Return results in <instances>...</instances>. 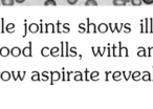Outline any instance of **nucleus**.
<instances>
[{"instance_id":"2","label":"nucleus","mask_w":153,"mask_h":109,"mask_svg":"<svg viewBox=\"0 0 153 109\" xmlns=\"http://www.w3.org/2000/svg\"><path fill=\"white\" fill-rule=\"evenodd\" d=\"M21 53H22V50L17 46L13 47V48L11 49V55L13 57H19L20 55H21Z\"/></svg>"},{"instance_id":"15","label":"nucleus","mask_w":153,"mask_h":109,"mask_svg":"<svg viewBox=\"0 0 153 109\" xmlns=\"http://www.w3.org/2000/svg\"><path fill=\"white\" fill-rule=\"evenodd\" d=\"M60 51V48L59 47H53V48L51 49V55H53V56H58V53Z\"/></svg>"},{"instance_id":"18","label":"nucleus","mask_w":153,"mask_h":109,"mask_svg":"<svg viewBox=\"0 0 153 109\" xmlns=\"http://www.w3.org/2000/svg\"><path fill=\"white\" fill-rule=\"evenodd\" d=\"M30 32H32V33H37V32H38V30H39V27H38V25H37V24H32V25L30 26Z\"/></svg>"},{"instance_id":"3","label":"nucleus","mask_w":153,"mask_h":109,"mask_svg":"<svg viewBox=\"0 0 153 109\" xmlns=\"http://www.w3.org/2000/svg\"><path fill=\"white\" fill-rule=\"evenodd\" d=\"M112 4L114 7H125L127 4L126 0H112Z\"/></svg>"},{"instance_id":"14","label":"nucleus","mask_w":153,"mask_h":109,"mask_svg":"<svg viewBox=\"0 0 153 109\" xmlns=\"http://www.w3.org/2000/svg\"><path fill=\"white\" fill-rule=\"evenodd\" d=\"M120 56L126 57L128 56V49L126 47H121V50H120Z\"/></svg>"},{"instance_id":"10","label":"nucleus","mask_w":153,"mask_h":109,"mask_svg":"<svg viewBox=\"0 0 153 109\" xmlns=\"http://www.w3.org/2000/svg\"><path fill=\"white\" fill-rule=\"evenodd\" d=\"M59 79H60V73H58V71L51 73V80H53V82L58 81Z\"/></svg>"},{"instance_id":"20","label":"nucleus","mask_w":153,"mask_h":109,"mask_svg":"<svg viewBox=\"0 0 153 109\" xmlns=\"http://www.w3.org/2000/svg\"><path fill=\"white\" fill-rule=\"evenodd\" d=\"M32 80H33V81H39V73H37V71H35V73H33Z\"/></svg>"},{"instance_id":"21","label":"nucleus","mask_w":153,"mask_h":109,"mask_svg":"<svg viewBox=\"0 0 153 109\" xmlns=\"http://www.w3.org/2000/svg\"><path fill=\"white\" fill-rule=\"evenodd\" d=\"M123 75H124V78H125V80H129L130 76H131V71H124Z\"/></svg>"},{"instance_id":"28","label":"nucleus","mask_w":153,"mask_h":109,"mask_svg":"<svg viewBox=\"0 0 153 109\" xmlns=\"http://www.w3.org/2000/svg\"><path fill=\"white\" fill-rule=\"evenodd\" d=\"M26 0H15V2L18 3V4H21V3H24Z\"/></svg>"},{"instance_id":"30","label":"nucleus","mask_w":153,"mask_h":109,"mask_svg":"<svg viewBox=\"0 0 153 109\" xmlns=\"http://www.w3.org/2000/svg\"><path fill=\"white\" fill-rule=\"evenodd\" d=\"M126 1H127V3H128V2H130V0H126Z\"/></svg>"},{"instance_id":"22","label":"nucleus","mask_w":153,"mask_h":109,"mask_svg":"<svg viewBox=\"0 0 153 109\" xmlns=\"http://www.w3.org/2000/svg\"><path fill=\"white\" fill-rule=\"evenodd\" d=\"M12 76H13L14 80H15V81H17V80L19 79V71H13Z\"/></svg>"},{"instance_id":"17","label":"nucleus","mask_w":153,"mask_h":109,"mask_svg":"<svg viewBox=\"0 0 153 109\" xmlns=\"http://www.w3.org/2000/svg\"><path fill=\"white\" fill-rule=\"evenodd\" d=\"M137 56L138 57H145L146 56V51H145V49L143 48V47H140V48H138Z\"/></svg>"},{"instance_id":"12","label":"nucleus","mask_w":153,"mask_h":109,"mask_svg":"<svg viewBox=\"0 0 153 109\" xmlns=\"http://www.w3.org/2000/svg\"><path fill=\"white\" fill-rule=\"evenodd\" d=\"M131 77L134 81H138V80H140V71H134V73H131Z\"/></svg>"},{"instance_id":"13","label":"nucleus","mask_w":153,"mask_h":109,"mask_svg":"<svg viewBox=\"0 0 153 109\" xmlns=\"http://www.w3.org/2000/svg\"><path fill=\"white\" fill-rule=\"evenodd\" d=\"M130 2H131V4L133 5V7H140L143 1L142 0H130Z\"/></svg>"},{"instance_id":"25","label":"nucleus","mask_w":153,"mask_h":109,"mask_svg":"<svg viewBox=\"0 0 153 109\" xmlns=\"http://www.w3.org/2000/svg\"><path fill=\"white\" fill-rule=\"evenodd\" d=\"M24 76H25V73L24 71H19V80L22 81L24 79Z\"/></svg>"},{"instance_id":"5","label":"nucleus","mask_w":153,"mask_h":109,"mask_svg":"<svg viewBox=\"0 0 153 109\" xmlns=\"http://www.w3.org/2000/svg\"><path fill=\"white\" fill-rule=\"evenodd\" d=\"M1 3L4 7H13L15 4V0H1Z\"/></svg>"},{"instance_id":"6","label":"nucleus","mask_w":153,"mask_h":109,"mask_svg":"<svg viewBox=\"0 0 153 109\" xmlns=\"http://www.w3.org/2000/svg\"><path fill=\"white\" fill-rule=\"evenodd\" d=\"M12 77V73H10L9 71H3L2 73H1V79L3 80V81H9L10 79H11Z\"/></svg>"},{"instance_id":"24","label":"nucleus","mask_w":153,"mask_h":109,"mask_svg":"<svg viewBox=\"0 0 153 109\" xmlns=\"http://www.w3.org/2000/svg\"><path fill=\"white\" fill-rule=\"evenodd\" d=\"M144 4H147V5H150V4H153V0H142Z\"/></svg>"},{"instance_id":"9","label":"nucleus","mask_w":153,"mask_h":109,"mask_svg":"<svg viewBox=\"0 0 153 109\" xmlns=\"http://www.w3.org/2000/svg\"><path fill=\"white\" fill-rule=\"evenodd\" d=\"M98 30H99V32H100V33H103V34H104V33H106L107 30H108V26H107L105 23H102V24H100V25H99Z\"/></svg>"},{"instance_id":"7","label":"nucleus","mask_w":153,"mask_h":109,"mask_svg":"<svg viewBox=\"0 0 153 109\" xmlns=\"http://www.w3.org/2000/svg\"><path fill=\"white\" fill-rule=\"evenodd\" d=\"M84 4H85L86 7H97V5H99L97 0H86Z\"/></svg>"},{"instance_id":"27","label":"nucleus","mask_w":153,"mask_h":109,"mask_svg":"<svg viewBox=\"0 0 153 109\" xmlns=\"http://www.w3.org/2000/svg\"><path fill=\"white\" fill-rule=\"evenodd\" d=\"M74 80H76V81H81L82 80V75L80 73H78V77H74Z\"/></svg>"},{"instance_id":"8","label":"nucleus","mask_w":153,"mask_h":109,"mask_svg":"<svg viewBox=\"0 0 153 109\" xmlns=\"http://www.w3.org/2000/svg\"><path fill=\"white\" fill-rule=\"evenodd\" d=\"M41 55L43 57H48L51 55V48L49 47H43L42 50H41Z\"/></svg>"},{"instance_id":"19","label":"nucleus","mask_w":153,"mask_h":109,"mask_svg":"<svg viewBox=\"0 0 153 109\" xmlns=\"http://www.w3.org/2000/svg\"><path fill=\"white\" fill-rule=\"evenodd\" d=\"M142 80H144V81H149V80H150V73H149L148 71H146V73H144V76H143Z\"/></svg>"},{"instance_id":"29","label":"nucleus","mask_w":153,"mask_h":109,"mask_svg":"<svg viewBox=\"0 0 153 109\" xmlns=\"http://www.w3.org/2000/svg\"><path fill=\"white\" fill-rule=\"evenodd\" d=\"M150 56H153V48H150V53H149Z\"/></svg>"},{"instance_id":"11","label":"nucleus","mask_w":153,"mask_h":109,"mask_svg":"<svg viewBox=\"0 0 153 109\" xmlns=\"http://www.w3.org/2000/svg\"><path fill=\"white\" fill-rule=\"evenodd\" d=\"M44 5L45 7H49V5L56 7V5H57V2H56V0H45Z\"/></svg>"},{"instance_id":"23","label":"nucleus","mask_w":153,"mask_h":109,"mask_svg":"<svg viewBox=\"0 0 153 109\" xmlns=\"http://www.w3.org/2000/svg\"><path fill=\"white\" fill-rule=\"evenodd\" d=\"M66 1H67L68 4H70V5H74V4H76V2H78L79 0H66Z\"/></svg>"},{"instance_id":"1","label":"nucleus","mask_w":153,"mask_h":109,"mask_svg":"<svg viewBox=\"0 0 153 109\" xmlns=\"http://www.w3.org/2000/svg\"><path fill=\"white\" fill-rule=\"evenodd\" d=\"M22 55L24 57H32V46H30V44L22 49Z\"/></svg>"},{"instance_id":"16","label":"nucleus","mask_w":153,"mask_h":109,"mask_svg":"<svg viewBox=\"0 0 153 109\" xmlns=\"http://www.w3.org/2000/svg\"><path fill=\"white\" fill-rule=\"evenodd\" d=\"M121 76H122V73H120V71H115V73H113L112 78H113V80H114V81H120V79H121Z\"/></svg>"},{"instance_id":"4","label":"nucleus","mask_w":153,"mask_h":109,"mask_svg":"<svg viewBox=\"0 0 153 109\" xmlns=\"http://www.w3.org/2000/svg\"><path fill=\"white\" fill-rule=\"evenodd\" d=\"M10 49H9V47H7V46H3V47H1L0 48V56H2V57H7L10 55Z\"/></svg>"},{"instance_id":"26","label":"nucleus","mask_w":153,"mask_h":109,"mask_svg":"<svg viewBox=\"0 0 153 109\" xmlns=\"http://www.w3.org/2000/svg\"><path fill=\"white\" fill-rule=\"evenodd\" d=\"M99 77V73L98 71H94V73H91V76H90V78H91L92 80H94V78H98Z\"/></svg>"}]
</instances>
